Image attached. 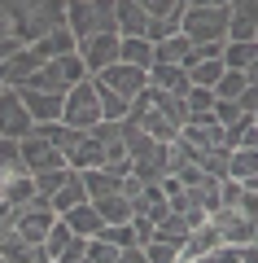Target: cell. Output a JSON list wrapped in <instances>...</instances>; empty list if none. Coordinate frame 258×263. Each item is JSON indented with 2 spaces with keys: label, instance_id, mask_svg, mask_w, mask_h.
I'll use <instances>...</instances> for the list:
<instances>
[{
  "label": "cell",
  "instance_id": "45",
  "mask_svg": "<svg viewBox=\"0 0 258 263\" xmlns=\"http://www.w3.org/2000/svg\"><path fill=\"white\" fill-rule=\"evenodd\" d=\"M0 88H5V84H0Z\"/></svg>",
  "mask_w": 258,
  "mask_h": 263
},
{
  "label": "cell",
  "instance_id": "36",
  "mask_svg": "<svg viewBox=\"0 0 258 263\" xmlns=\"http://www.w3.org/2000/svg\"><path fill=\"white\" fill-rule=\"evenodd\" d=\"M241 101H232V97H214V123H223V127H232V123L241 119Z\"/></svg>",
  "mask_w": 258,
  "mask_h": 263
},
{
  "label": "cell",
  "instance_id": "12",
  "mask_svg": "<svg viewBox=\"0 0 258 263\" xmlns=\"http://www.w3.org/2000/svg\"><path fill=\"white\" fill-rule=\"evenodd\" d=\"M39 62H44V57H39L31 44H22L18 53H9L5 62H0V84H9V88H22V84H27V79L39 70Z\"/></svg>",
  "mask_w": 258,
  "mask_h": 263
},
{
  "label": "cell",
  "instance_id": "17",
  "mask_svg": "<svg viewBox=\"0 0 258 263\" xmlns=\"http://www.w3.org/2000/svg\"><path fill=\"white\" fill-rule=\"evenodd\" d=\"M62 219L70 224V233H79V237H96V233L105 228V219H101V211H96L92 197L79 202V206H70V211H62Z\"/></svg>",
  "mask_w": 258,
  "mask_h": 263
},
{
  "label": "cell",
  "instance_id": "19",
  "mask_svg": "<svg viewBox=\"0 0 258 263\" xmlns=\"http://www.w3.org/2000/svg\"><path fill=\"white\" fill-rule=\"evenodd\" d=\"M66 162H70L74 171H88V167H105V149H101V141H96L92 132L83 136L79 145H70L66 149Z\"/></svg>",
  "mask_w": 258,
  "mask_h": 263
},
{
  "label": "cell",
  "instance_id": "31",
  "mask_svg": "<svg viewBox=\"0 0 258 263\" xmlns=\"http://www.w3.org/2000/svg\"><path fill=\"white\" fill-rule=\"evenodd\" d=\"M145 263H180V246L162 241V237H149L145 241Z\"/></svg>",
  "mask_w": 258,
  "mask_h": 263
},
{
  "label": "cell",
  "instance_id": "25",
  "mask_svg": "<svg viewBox=\"0 0 258 263\" xmlns=\"http://www.w3.org/2000/svg\"><path fill=\"white\" fill-rule=\"evenodd\" d=\"M92 202H96V211H101V219H105V224L131 219V197L123 193V189H114V193H105V197H92Z\"/></svg>",
  "mask_w": 258,
  "mask_h": 263
},
{
  "label": "cell",
  "instance_id": "13",
  "mask_svg": "<svg viewBox=\"0 0 258 263\" xmlns=\"http://www.w3.org/2000/svg\"><path fill=\"white\" fill-rule=\"evenodd\" d=\"M22 158H27V167H31V176L35 171H53V167H66V154L57 149L53 141H44V136H22Z\"/></svg>",
  "mask_w": 258,
  "mask_h": 263
},
{
  "label": "cell",
  "instance_id": "29",
  "mask_svg": "<svg viewBox=\"0 0 258 263\" xmlns=\"http://www.w3.org/2000/svg\"><path fill=\"white\" fill-rule=\"evenodd\" d=\"M223 70H228V66H223V57H202V62L188 66V79H193V84H202V88H214Z\"/></svg>",
  "mask_w": 258,
  "mask_h": 263
},
{
  "label": "cell",
  "instance_id": "35",
  "mask_svg": "<svg viewBox=\"0 0 258 263\" xmlns=\"http://www.w3.org/2000/svg\"><path fill=\"white\" fill-rule=\"evenodd\" d=\"M96 92H101V114L105 119H127V97H118V92H110V88H101L96 84Z\"/></svg>",
  "mask_w": 258,
  "mask_h": 263
},
{
  "label": "cell",
  "instance_id": "18",
  "mask_svg": "<svg viewBox=\"0 0 258 263\" xmlns=\"http://www.w3.org/2000/svg\"><path fill=\"white\" fill-rule=\"evenodd\" d=\"M131 215H149L157 224L162 215H171V197L162 193V184H145L136 197H131Z\"/></svg>",
  "mask_w": 258,
  "mask_h": 263
},
{
  "label": "cell",
  "instance_id": "41",
  "mask_svg": "<svg viewBox=\"0 0 258 263\" xmlns=\"http://www.w3.org/2000/svg\"><path fill=\"white\" fill-rule=\"evenodd\" d=\"M5 180H9V171L0 167V202H5Z\"/></svg>",
  "mask_w": 258,
  "mask_h": 263
},
{
  "label": "cell",
  "instance_id": "16",
  "mask_svg": "<svg viewBox=\"0 0 258 263\" xmlns=\"http://www.w3.org/2000/svg\"><path fill=\"white\" fill-rule=\"evenodd\" d=\"M18 92H22V101H27V110H31V119H35V123L62 119V105H66L62 92H39V88H18Z\"/></svg>",
  "mask_w": 258,
  "mask_h": 263
},
{
  "label": "cell",
  "instance_id": "14",
  "mask_svg": "<svg viewBox=\"0 0 258 263\" xmlns=\"http://www.w3.org/2000/svg\"><path fill=\"white\" fill-rule=\"evenodd\" d=\"M258 0H228V40H254Z\"/></svg>",
  "mask_w": 258,
  "mask_h": 263
},
{
  "label": "cell",
  "instance_id": "21",
  "mask_svg": "<svg viewBox=\"0 0 258 263\" xmlns=\"http://www.w3.org/2000/svg\"><path fill=\"white\" fill-rule=\"evenodd\" d=\"M48 202H53V211H57V215H62V211H70V206H79V202H88V184H83V171H74V167H70L66 184L57 189V193L48 197Z\"/></svg>",
  "mask_w": 258,
  "mask_h": 263
},
{
  "label": "cell",
  "instance_id": "10",
  "mask_svg": "<svg viewBox=\"0 0 258 263\" xmlns=\"http://www.w3.org/2000/svg\"><path fill=\"white\" fill-rule=\"evenodd\" d=\"M79 57L88 66V75L105 70L110 62H118V31H96V35L79 40Z\"/></svg>",
  "mask_w": 258,
  "mask_h": 263
},
{
  "label": "cell",
  "instance_id": "6",
  "mask_svg": "<svg viewBox=\"0 0 258 263\" xmlns=\"http://www.w3.org/2000/svg\"><path fill=\"white\" fill-rule=\"evenodd\" d=\"M105 114H101V92H96V79H79V84L66 92V105H62V123H70V127H96Z\"/></svg>",
  "mask_w": 258,
  "mask_h": 263
},
{
  "label": "cell",
  "instance_id": "2",
  "mask_svg": "<svg viewBox=\"0 0 258 263\" xmlns=\"http://www.w3.org/2000/svg\"><path fill=\"white\" fill-rule=\"evenodd\" d=\"M79 79H88V66H83L79 48L74 53H62V57H48V62H39V70L27 79L22 88H39V92H70Z\"/></svg>",
  "mask_w": 258,
  "mask_h": 263
},
{
  "label": "cell",
  "instance_id": "1",
  "mask_svg": "<svg viewBox=\"0 0 258 263\" xmlns=\"http://www.w3.org/2000/svg\"><path fill=\"white\" fill-rule=\"evenodd\" d=\"M127 119L136 123L140 132L157 136V141H175L180 127L188 123V101H184V97H175V92H162V88L145 84L136 97H131Z\"/></svg>",
  "mask_w": 258,
  "mask_h": 263
},
{
  "label": "cell",
  "instance_id": "7",
  "mask_svg": "<svg viewBox=\"0 0 258 263\" xmlns=\"http://www.w3.org/2000/svg\"><path fill=\"white\" fill-rule=\"evenodd\" d=\"M53 224H57V211H53L48 197H31L27 206H13V233H22L31 246L44 241Z\"/></svg>",
  "mask_w": 258,
  "mask_h": 263
},
{
  "label": "cell",
  "instance_id": "24",
  "mask_svg": "<svg viewBox=\"0 0 258 263\" xmlns=\"http://www.w3.org/2000/svg\"><path fill=\"white\" fill-rule=\"evenodd\" d=\"M188 53H193V40L184 35V31H175V35H166L153 44V62H180L188 66Z\"/></svg>",
  "mask_w": 258,
  "mask_h": 263
},
{
  "label": "cell",
  "instance_id": "37",
  "mask_svg": "<svg viewBox=\"0 0 258 263\" xmlns=\"http://www.w3.org/2000/svg\"><path fill=\"white\" fill-rule=\"evenodd\" d=\"M83 254H88V237L70 233V241H66V250H62V259H57V263H83Z\"/></svg>",
  "mask_w": 258,
  "mask_h": 263
},
{
  "label": "cell",
  "instance_id": "40",
  "mask_svg": "<svg viewBox=\"0 0 258 263\" xmlns=\"http://www.w3.org/2000/svg\"><path fill=\"white\" fill-rule=\"evenodd\" d=\"M245 79H249V84H258V53L249 57V66H245Z\"/></svg>",
  "mask_w": 258,
  "mask_h": 263
},
{
  "label": "cell",
  "instance_id": "38",
  "mask_svg": "<svg viewBox=\"0 0 258 263\" xmlns=\"http://www.w3.org/2000/svg\"><path fill=\"white\" fill-rule=\"evenodd\" d=\"M188 0H140V9H149V18H157V13H175L184 9Z\"/></svg>",
  "mask_w": 258,
  "mask_h": 263
},
{
  "label": "cell",
  "instance_id": "15",
  "mask_svg": "<svg viewBox=\"0 0 258 263\" xmlns=\"http://www.w3.org/2000/svg\"><path fill=\"white\" fill-rule=\"evenodd\" d=\"M149 84L162 88V92L184 97L188 88H193V79H188V66H180V62H153L149 66Z\"/></svg>",
  "mask_w": 258,
  "mask_h": 263
},
{
  "label": "cell",
  "instance_id": "33",
  "mask_svg": "<svg viewBox=\"0 0 258 263\" xmlns=\"http://www.w3.org/2000/svg\"><path fill=\"white\" fill-rule=\"evenodd\" d=\"M245 84H249L245 70H232V66H228V70L219 75V84H214V97H232V101H236V97L245 92Z\"/></svg>",
  "mask_w": 258,
  "mask_h": 263
},
{
  "label": "cell",
  "instance_id": "23",
  "mask_svg": "<svg viewBox=\"0 0 258 263\" xmlns=\"http://www.w3.org/2000/svg\"><path fill=\"white\" fill-rule=\"evenodd\" d=\"M118 62H131V66H153V40L149 35H118Z\"/></svg>",
  "mask_w": 258,
  "mask_h": 263
},
{
  "label": "cell",
  "instance_id": "34",
  "mask_svg": "<svg viewBox=\"0 0 258 263\" xmlns=\"http://www.w3.org/2000/svg\"><path fill=\"white\" fill-rule=\"evenodd\" d=\"M83 259L88 263H118V246L96 233V237H88V254H83Z\"/></svg>",
  "mask_w": 258,
  "mask_h": 263
},
{
  "label": "cell",
  "instance_id": "39",
  "mask_svg": "<svg viewBox=\"0 0 258 263\" xmlns=\"http://www.w3.org/2000/svg\"><path fill=\"white\" fill-rule=\"evenodd\" d=\"M236 101H241V110H245V114H254L258 110V84H245V92H241Z\"/></svg>",
  "mask_w": 258,
  "mask_h": 263
},
{
  "label": "cell",
  "instance_id": "42",
  "mask_svg": "<svg viewBox=\"0 0 258 263\" xmlns=\"http://www.w3.org/2000/svg\"><path fill=\"white\" fill-rule=\"evenodd\" d=\"M188 5H228V0H188Z\"/></svg>",
  "mask_w": 258,
  "mask_h": 263
},
{
  "label": "cell",
  "instance_id": "44",
  "mask_svg": "<svg viewBox=\"0 0 258 263\" xmlns=\"http://www.w3.org/2000/svg\"><path fill=\"white\" fill-rule=\"evenodd\" d=\"M254 40H258V31H254Z\"/></svg>",
  "mask_w": 258,
  "mask_h": 263
},
{
  "label": "cell",
  "instance_id": "8",
  "mask_svg": "<svg viewBox=\"0 0 258 263\" xmlns=\"http://www.w3.org/2000/svg\"><path fill=\"white\" fill-rule=\"evenodd\" d=\"M92 79L101 88H110V92H118V97H127V101H131V97L149 84V70H145V66H131V62H110L105 70H96Z\"/></svg>",
  "mask_w": 258,
  "mask_h": 263
},
{
  "label": "cell",
  "instance_id": "11",
  "mask_svg": "<svg viewBox=\"0 0 258 263\" xmlns=\"http://www.w3.org/2000/svg\"><path fill=\"white\" fill-rule=\"evenodd\" d=\"M210 224H214V233L223 237V241H254V219L245 215L241 206H214L210 211Z\"/></svg>",
  "mask_w": 258,
  "mask_h": 263
},
{
  "label": "cell",
  "instance_id": "28",
  "mask_svg": "<svg viewBox=\"0 0 258 263\" xmlns=\"http://www.w3.org/2000/svg\"><path fill=\"white\" fill-rule=\"evenodd\" d=\"M31 197H39L31 171H27V176H9V180H5V202H9V206H27Z\"/></svg>",
  "mask_w": 258,
  "mask_h": 263
},
{
  "label": "cell",
  "instance_id": "4",
  "mask_svg": "<svg viewBox=\"0 0 258 263\" xmlns=\"http://www.w3.org/2000/svg\"><path fill=\"white\" fill-rule=\"evenodd\" d=\"M66 27L74 40H88L96 31H118V9L114 0H66Z\"/></svg>",
  "mask_w": 258,
  "mask_h": 263
},
{
  "label": "cell",
  "instance_id": "27",
  "mask_svg": "<svg viewBox=\"0 0 258 263\" xmlns=\"http://www.w3.org/2000/svg\"><path fill=\"white\" fill-rule=\"evenodd\" d=\"M254 53H258V40H223V66H232V70H245Z\"/></svg>",
  "mask_w": 258,
  "mask_h": 263
},
{
  "label": "cell",
  "instance_id": "5",
  "mask_svg": "<svg viewBox=\"0 0 258 263\" xmlns=\"http://www.w3.org/2000/svg\"><path fill=\"white\" fill-rule=\"evenodd\" d=\"M180 31L193 44H223L228 40V5H188L180 18Z\"/></svg>",
  "mask_w": 258,
  "mask_h": 263
},
{
  "label": "cell",
  "instance_id": "20",
  "mask_svg": "<svg viewBox=\"0 0 258 263\" xmlns=\"http://www.w3.org/2000/svg\"><path fill=\"white\" fill-rule=\"evenodd\" d=\"M31 48H35V53H39V57H44V62H48V57L74 53V48H79V40H74V31H70V27H53V31H48V35H39V40H35V44H31Z\"/></svg>",
  "mask_w": 258,
  "mask_h": 263
},
{
  "label": "cell",
  "instance_id": "43",
  "mask_svg": "<svg viewBox=\"0 0 258 263\" xmlns=\"http://www.w3.org/2000/svg\"><path fill=\"white\" fill-rule=\"evenodd\" d=\"M254 123H258V110H254Z\"/></svg>",
  "mask_w": 258,
  "mask_h": 263
},
{
  "label": "cell",
  "instance_id": "9",
  "mask_svg": "<svg viewBox=\"0 0 258 263\" xmlns=\"http://www.w3.org/2000/svg\"><path fill=\"white\" fill-rule=\"evenodd\" d=\"M31 127H35V119H31V110H27V101H22V92L18 88H0V136H31Z\"/></svg>",
  "mask_w": 258,
  "mask_h": 263
},
{
  "label": "cell",
  "instance_id": "22",
  "mask_svg": "<svg viewBox=\"0 0 258 263\" xmlns=\"http://www.w3.org/2000/svg\"><path fill=\"white\" fill-rule=\"evenodd\" d=\"M118 9V35H145L149 31V9H140V0H114Z\"/></svg>",
  "mask_w": 258,
  "mask_h": 263
},
{
  "label": "cell",
  "instance_id": "30",
  "mask_svg": "<svg viewBox=\"0 0 258 263\" xmlns=\"http://www.w3.org/2000/svg\"><path fill=\"white\" fill-rule=\"evenodd\" d=\"M66 241H70V224H66V219L57 215V224L48 228V237H44V241H39V246H44V254H48V263H57V259H62Z\"/></svg>",
  "mask_w": 258,
  "mask_h": 263
},
{
  "label": "cell",
  "instance_id": "26",
  "mask_svg": "<svg viewBox=\"0 0 258 263\" xmlns=\"http://www.w3.org/2000/svg\"><path fill=\"white\" fill-rule=\"evenodd\" d=\"M0 167L9 171V176H27V158H22V141L18 136H0Z\"/></svg>",
  "mask_w": 258,
  "mask_h": 263
},
{
  "label": "cell",
  "instance_id": "32",
  "mask_svg": "<svg viewBox=\"0 0 258 263\" xmlns=\"http://www.w3.org/2000/svg\"><path fill=\"white\" fill-rule=\"evenodd\" d=\"M66 176H70V162H66V167H53V171H35V193L39 197H53L57 189L66 184Z\"/></svg>",
  "mask_w": 258,
  "mask_h": 263
},
{
  "label": "cell",
  "instance_id": "3",
  "mask_svg": "<svg viewBox=\"0 0 258 263\" xmlns=\"http://www.w3.org/2000/svg\"><path fill=\"white\" fill-rule=\"evenodd\" d=\"M53 27H66V0H27L13 13V35H22L27 44H35Z\"/></svg>",
  "mask_w": 258,
  "mask_h": 263
}]
</instances>
